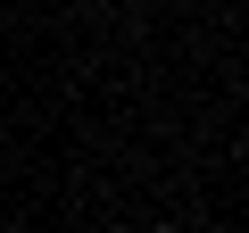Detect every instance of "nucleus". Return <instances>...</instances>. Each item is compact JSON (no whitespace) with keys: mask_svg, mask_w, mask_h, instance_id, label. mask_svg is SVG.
<instances>
[{"mask_svg":"<svg viewBox=\"0 0 249 233\" xmlns=\"http://www.w3.org/2000/svg\"><path fill=\"white\" fill-rule=\"evenodd\" d=\"M150 233H166V225H150Z\"/></svg>","mask_w":249,"mask_h":233,"instance_id":"nucleus-1","label":"nucleus"}]
</instances>
